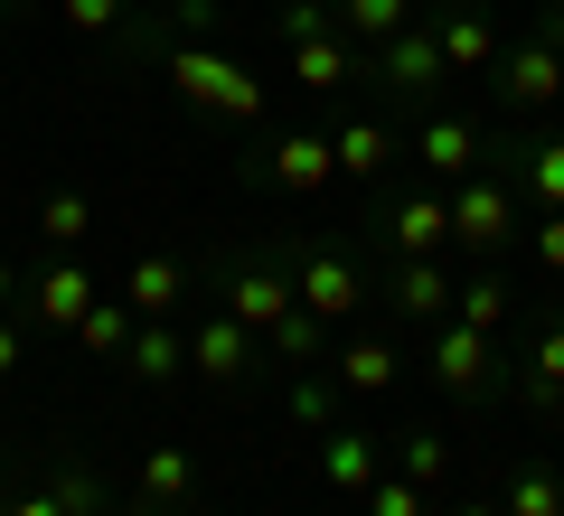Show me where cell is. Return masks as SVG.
Wrapping results in <instances>:
<instances>
[{"instance_id": "1", "label": "cell", "mask_w": 564, "mask_h": 516, "mask_svg": "<svg viewBox=\"0 0 564 516\" xmlns=\"http://www.w3.org/2000/svg\"><path fill=\"white\" fill-rule=\"evenodd\" d=\"M122 57H151L170 76V95L188 103V113H207L217 122V132H254L263 122V76H245L236 57H226V47H198V39H161V29L141 20L132 10V29H122Z\"/></svg>"}, {"instance_id": "2", "label": "cell", "mask_w": 564, "mask_h": 516, "mask_svg": "<svg viewBox=\"0 0 564 516\" xmlns=\"http://www.w3.org/2000/svg\"><path fill=\"white\" fill-rule=\"evenodd\" d=\"M198 300H217V310L245 319L254 338H273L282 319L302 310V292H292V263H282V254H236V263H217V273L198 282Z\"/></svg>"}, {"instance_id": "3", "label": "cell", "mask_w": 564, "mask_h": 516, "mask_svg": "<svg viewBox=\"0 0 564 516\" xmlns=\"http://www.w3.org/2000/svg\"><path fill=\"white\" fill-rule=\"evenodd\" d=\"M282 263H292V292H302V310H311V319H358V310H367V292H377L367 254H348V244H329V235H302Z\"/></svg>"}, {"instance_id": "4", "label": "cell", "mask_w": 564, "mask_h": 516, "mask_svg": "<svg viewBox=\"0 0 564 516\" xmlns=\"http://www.w3.org/2000/svg\"><path fill=\"white\" fill-rule=\"evenodd\" d=\"M443 198H452V244H470L480 263H499L508 244H518L527 198L508 188V169H499V160H480V169H470L462 188H443Z\"/></svg>"}, {"instance_id": "5", "label": "cell", "mask_w": 564, "mask_h": 516, "mask_svg": "<svg viewBox=\"0 0 564 516\" xmlns=\"http://www.w3.org/2000/svg\"><path fill=\"white\" fill-rule=\"evenodd\" d=\"M245 179L273 188V198H321V188L339 179V160H329V132H302V122L263 132L254 151H245Z\"/></svg>"}, {"instance_id": "6", "label": "cell", "mask_w": 564, "mask_h": 516, "mask_svg": "<svg viewBox=\"0 0 564 516\" xmlns=\"http://www.w3.org/2000/svg\"><path fill=\"white\" fill-rule=\"evenodd\" d=\"M367 244H377L386 263H433L452 244V198H443V188H414V198L367 207Z\"/></svg>"}, {"instance_id": "7", "label": "cell", "mask_w": 564, "mask_h": 516, "mask_svg": "<svg viewBox=\"0 0 564 516\" xmlns=\"http://www.w3.org/2000/svg\"><path fill=\"white\" fill-rule=\"evenodd\" d=\"M423 366H433V385L462 395V404L499 395V338L462 329V319H433V329H423Z\"/></svg>"}, {"instance_id": "8", "label": "cell", "mask_w": 564, "mask_h": 516, "mask_svg": "<svg viewBox=\"0 0 564 516\" xmlns=\"http://www.w3.org/2000/svg\"><path fill=\"white\" fill-rule=\"evenodd\" d=\"M254 358H263V338L245 329V319H226L217 300H207L198 319H188V376H207V385H254Z\"/></svg>"}, {"instance_id": "9", "label": "cell", "mask_w": 564, "mask_h": 516, "mask_svg": "<svg viewBox=\"0 0 564 516\" xmlns=\"http://www.w3.org/2000/svg\"><path fill=\"white\" fill-rule=\"evenodd\" d=\"M367 85H386V95H443L452 85V66H443V47H433V20H414V29H395V39H377L367 47Z\"/></svg>"}, {"instance_id": "10", "label": "cell", "mask_w": 564, "mask_h": 516, "mask_svg": "<svg viewBox=\"0 0 564 516\" xmlns=\"http://www.w3.org/2000/svg\"><path fill=\"white\" fill-rule=\"evenodd\" d=\"M404 160H423V179H433V188H462L470 169L489 160V132L470 113H433L414 141H404Z\"/></svg>"}, {"instance_id": "11", "label": "cell", "mask_w": 564, "mask_h": 516, "mask_svg": "<svg viewBox=\"0 0 564 516\" xmlns=\"http://www.w3.org/2000/svg\"><path fill=\"white\" fill-rule=\"evenodd\" d=\"M489 85H499V103H508V113H545V103L564 95V47H545V39H518V47H499Z\"/></svg>"}, {"instance_id": "12", "label": "cell", "mask_w": 564, "mask_h": 516, "mask_svg": "<svg viewBox=\"0 0 564 516\" xmlns=\"http://www.w3.org/2000/svg\"><path fill=\"white\" fill-rule=\"evenodd\" d=\"M329 160H339V179H348V188H377L386 169L404 160V132H395L386 113H348L339 132H329Z\"/></svg>"}, {"instance_id": "13", "label": "cell", "mask_w": 564, "mask_h": 516, "mask_svg": "<svg viewBox=\"0 0 564 516\" xmlns=\"http://www.w3.org/2000/svg\"><path fill=\"white\" fill-rule=\"evenodd\" d=\"M489 160L508 169V188H518L527 207H564V132H536V141H489Z\"/></svg>"}, {"instance_id": "14", "label": "cell", "mask_w": 564, "mask_h": 516, "mask_svg": "<svg viewBox=\"0 0 564 516\" xmlns=\"http://www.w3.org/2000/svg\"><path fill=\"white\" fill-rule=\"evenodd\" d=\"M311 460H321V488H329V497H367V488L386 479V441L358 432V422H329Z\"/></svg>"}, {"instance_id": "15", "label": "cell", "mask_w": 564, "mask_h": 516, "mask_svg": "<svg viewBox=\"0 0 564 516\" xmlns=\"http://www.w3.org/2000/svg\"><path fill=\"white\" fill-rule=\"evenodd\" d=\"M377 300L404 319V329L452 319V273H443V254H433V263H386V273H377Z\"/></svg>"}, {"instance_id": "16", "label": "cell", "mask_w": 564, "mask_h": 516, "mask_svg": "<svg viewBox=\"0 0 564 516\" xmlns=\"http://www.w3.org/2000/svg\"><path fill=\"white\" fill-rule=\"evenodd\" d=\"M433 47H443L452 76H489V66H499V29H489L480 0H443V10H433Z\"/></svg>"}, {"instance_id": "17", "label": "cell", "mask_w": 564, "mask_h": 516, "mask_svg": "<svg viewBox=\"0 0 564 516\" xmlns=\"http://www.w3.org/2000/svg\"><path fill=\"white\" fill-rule=\"evenodd\" d=\"M122 300H132V319H180L188 300H198V273H188L180 254H132V273H122Z\"/></svg>"}, {"instance_id": "18", "label": "cell", "mask_w": 564, "mask_h": 516, "mask_svg": "<svg viewBox=\"0 0 564 516\" xmlns=\"http://www.w3.org/2000/svg\"><path fill=\"white\" fill-rule=\"evenodd\" d=\"M122 376H132V385H180L188 376V329H180V319H132V338H122Z\"/></svg>"}, {"instance_id": "19", "label": "cell", "mask_w": 564, "mask_h": 516, "mask_svg": "<svg viewBox=\"0 0 564 516\" xmlns=\"http://www.w3.org/2000/svg\"><path fill=\"white\" fill-rule=\"evenodd\" d=\"M20 300H29V319H39V329H76V319H85V310H95V300H104V292H95V273H85V263H76V254H66V263H47V273H39V282H29V292H20Z\"/></svg>"}, {"instance_id": "20", "label": "cell", "mask_w": 564, "mask_h": 516, "mask_svg": "<svg viewBox=\"0 0 564 516\" xmlns=\"http://www.w3.org/2000/svg\"><path fill=\"white\" fill-rule=\"evenodd\" d=\"M282 57H292V85H302V95H339L348 76H367V47H358V39H339V29H329V39L282 47Z\"/></svg>"}, {"instance_id": "21", "label": "cell", "mask_w": 564, "mask_h": 516, "mask_svg": "<svg viewBox=\"0 0 564 516\" xmlns=\"http://www.w3.org/2000/svg\"><path fill=\"white\" fill-rule=\"evenodd\" d=\"M132 497L141 507H188V497H198V460H188L180 441H151V451L132 460Z\"/></svg>"}, {"instance_id": "22", "label": "cell", "mask_w": 564, "mask_h": 516, "mask_svg": "<svg viewBox=\"0 0 564 516\" xmlns=\"http://www.w3.org/2000/svg\"><path fill=\"white\" fill-rule=\"evenodd\" d=\"M508 376H518V395L536 404V414H555V404H564V319H536L527 366H508Z\"/></svg>"}, {"instance_id": "23", "label": "cell", "mask_w": 564, "mask_h": 516, "mask_svg": "<svg viewBox=\"0 0 564 516\" xmlns=\"http://www.w3.org/2000/svg\"><path fill=\"white\" fill-rule=\"evenodd\" d=\"M452 319H462V329H480V338H508L518 292H508L499 273H470V282H452Z\"/></svg>"}, {"instance_id": "24", "label": "cell", "mask_w": 564, "mask_h": 516, "mask_svg": "<svg viewBox=\"0 0 564 516\" xmlns=\"http://www.w3.org/2000/svg\"><path fill=\"white\" fill-rule=\"evenodd\" d=\"M395 376H404L395 338H348V348H339V376H329V385H339V395H386Z\"/></svg>"}, {"instance_id": "25", "label": "cell", "mask_w": 564, "mask_h": 516, "mask_svg": "<svg viewBox=\"0 0 564 516\" xmlns=\"http://www.w3.org/2000/svg\"><path fill=\"white\" fill-rule=\"evenodd\" d=\"M499 507L508 516H564V470H555V460H518Z\"/></svg>"}, {"instance_id": "26", "label": "cell", "mask_w": 564, "mask_h": 516, "mask_svg": "<svg viewBox=\"0 0 564 516\" xmlns=\"http://www.w3.org/2000/svg\"><path fill=\"white\" fill-rule=\"evenodd\" d=\"M39 488L57 497L66 516H113V488H104V479H95V460H57V470H47Z\"/></svg>"}, {"instance_id": "27", "label": "cell", "mask_w": 564, "mask_h": 516, "mask_svg": "<svg viewBox=\"0 0 564 516\" xmlns=\"http://www.w3.org/2000/svg\"><path fill=\"white\" fill-rule=\"evenodd\" d=\"M329 10H339V39H358V47L414 29V0H329Z\"/></svg>"}, {"instance_id": "28", "label": "cell", "mask_w": 564, "mask_h": 516, "mask_svg": "<svg viewBox=\"0 0 564 516\" xmlns=\"http://www.w3.org/2000/svg\"><path fill=\"white\" fill-rule=\"evenodd\" d=\"M386 451H395V479H414V488H443V479H452V441L433 432V422L404 432V441H386Z\"/></svg>"}, {"instance_id": "29", "label": "cell", "mask_w": 564, "mask_h": 516, "mask_svg": "<svg viewBox=\"0 0 564 516\" xmlns=\"http://www.w3.org/2000/svg\"><path fill=\"white\" fill-rule=\"evenodd\" d=\"M39 235L76 254V244L95 235V198H85V188H47V198H39Z\"/></svg>"}, {"instance_id": "30", "label": "cell", "mask_w": 564, "mask_h": 516, "mask_svg": "<svg viewBox=\"0 0 564 516\" xmlns=\"http://www.w3.org/2000/svg\"><path fill=\"white\" fill-rule=\"evenodd\" d=\"M263 348H273V358L292 366V376H311V366L329 358V319H311V310H292V319H282L273 338H263Z\"/></svg>"}, {"instance_id": "31", "label": "cell", "mask_w": 564, "mask_h": 516, "mask_svg": "<svg viewBox=\"0 0 564 516\" xmlns=\"http://www.w3.org/2000/svg\"><path fill=\"white\" fill-rule=\"evenodd\" d=\"M226 20H236V10H226V0H170L161 20V39H198V47H226Z\"/></svg>"}, {"instance_id": "32", "label": "cell", "mask_w": 564, "mask_h": 516, "mask_svg": "<svg viewBox=\"0 0 564 516\" xmlns=\"http://www.w3.org/2000/svg\"><path fill=\"white\" fill-rule=\"evenodd\" d=\"M66 338H76L85 358H122V338H132V300H95V310H85Z\"/></svg>"}, {"instance_id": "33", "label": "cell", "mask_w": 564, "mask_h": 516, "mask_svg": "<svg viewBox=\"0 0 564 516\" xmlns=\"http://www.w3.org/2000/svg\"><path fill=\"white\" fill-rule=\"evenodd\" d=\"M57 20L76 29V39H122V29H132V0H57Z\"/></svg>"}, {"instance_id": "34", "label": "cell", "mask_w": 564, "mask_h": 516, "mask_svg": "<svg viewBox=\"0 0 564 516\" xmlns=\"http://www.w3.org/2000/svg\"><path fill=\"white\" fill-rule=\"evenodd\" d=\"M329 29H339V10H329V0H282V10H273V39H282V47L329 39Z\"/></svg>"}, {"instance_id": "35", "label": "cell", "mask_w": 564, "mask_h": 516, "mask_svg": "<svg viewBox=\"0 0 564 516\" xmlns=\"http://www.w3.org/2000/svg\"><path fill=\"white\" fill-rule=\"evenodd\" d=\"M358 507H367V516H433V488H414V479H395V470H386L377 488L358 497Z\"/></svg>"}, {"instance_id": "36", "label": "cell", "mask_w": 564, "mask_h": 516, "mask_svg": "<svg viewBox=\"0 0 564 516\" xmlns=\"http://www.w3.org/2000/svg\"><path fill=\"white\" fill-rule=\"evenodd\" d=\"M292 422H302V432H329V422H339V385L302 376V385H292Z\"/></svg>"}, {"instance_id": "37", "label": "cell", "mask_w": 564, "mask_h": 516, "mask_svg": "<svg viewBox=\"0 0 564 516\" xmlns=\"http://www.w3.org/2000/svg\"><path fill=\"white\" fill-rule=\"evenodd\" d=\"M527 244H536V263H545V273H564V207L527 217Z\"/></svg>"}, {"instance_id": "38", "label": "cell", "mask_w": 564, "mask_h": 516, "mask_svg": "<svg viewBox=\"0 0 564 516\" xmlns=\"http://www.w3.org/2000/svg\"><path fill=\"white\" fill-rule=\"evenodd\" d=\"M20 366H29V338H20V319H10V310H0V385H10V376H20Z\"/></svg>"}, {"instance_id": "39", "label": "cell", "mask_w": 564, "mask_h": 516, "mask_svg": "<svg viewBox=\"0 0 564 516\" xmlns=\"http://www.w3.org/2000/svg\"><path fill=\"white\" fill-rule=\"evenodd\" d=\"M0 516H66V507L47 488H20V497H0Z\"/></svg>"}, {"instance_id": "40", "label": "cell", "mask_w": 564, "mask_h": 516, "mask_svg": "<svg viewBox=\"0 0 564 516\" xmlns=\"http://www.w3.org/2000/svg\"><path fill=\"white\" fill-rule=\"evenodd\" d=\"M20 292H29V282L10 273V263H0V310H20Z\"/></svg>"}, {"instance_id": "41", "label": "cell", "mask_w": 564, "mask_h": 516, "mask_svg": "<svg viewBox=\"0 0 564 516\" xmlns=\"http://www.w3.org/2000/svg\"><path fill=\"white\" fill-rule=\"evenodd\" d=\"M452 516H508V507H499V497H462V507H452Z\"/></svg>"}, {"instance_id": "42", "label": "cell", "mask_w": 564, "mask_h": 516, "mask_svg": "<svg viewBox=\"0 0 564 516\" xmlns=\"http://www.w3.org/2000/svg\"><path fill=\"white\" fill-rule=\"evenodd\" d=\"M536 39H545V47H564V10H545V29H536Z\"/></svg>"}, {"instance_id": "43", "label": "cell", "mask_w": 564, "mask_h": 516, "mask_svg": "<svg viewBox=\"0 0 564 516\" xmlns=\"http://www.w3.org/2000/svg\"><path fill=\"white\" fill-rule=\"evenodd\" d=\"M113 516H188V507H141V497H132V507H113Z\"/></svg>"}, {"instance_id": "44", "label": "cell", "mask_w": 564, "mask_h": 516, "mask_svg": "<svg viewBox=\"0 0 564 516\" xmlns=\"http://www.w3.org/2000/svg\"><path fill=\"white\" fill-rule=\"evenodd\" d=\"M132 10H141V20H161V10H170V0H132Z\"/></svg>"}, {"instance_id": "45", "label": "cell", "mask_w": 564, "mask_h": 516, "mask_svg": "<svg viewBox=\"0 0 564 516\" xmlns=\"http://www.w3.org/2000/svg\"><path fill=\"white\" fill-rule=\"evenodd\" d=\"M536 10H564V0H536Z\"/></svg>"}, {"instance_id": "46", "label": "cell", "mask_w": 564, "mask_h": 516, "mask_svg": "<svg viewBox=\"0 0 564 516\" xmlns=\"http://www.w3.org/2000/svg\"><path fill=\"white\" fill-rule=\"evenodd\" d=\"M0 10H20V0H0Z\"/></svg>"}]
</instances>
